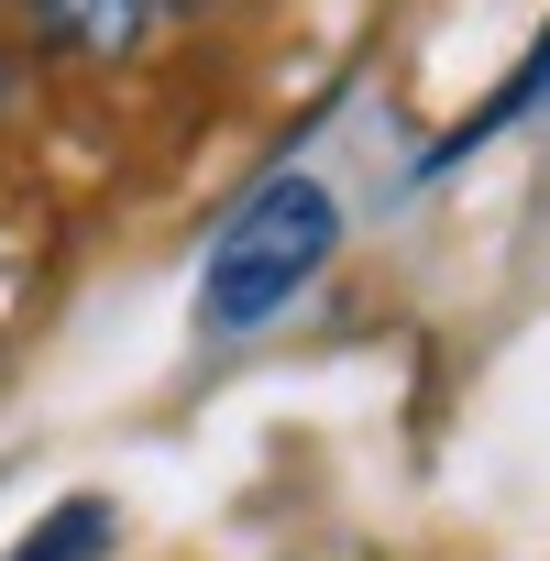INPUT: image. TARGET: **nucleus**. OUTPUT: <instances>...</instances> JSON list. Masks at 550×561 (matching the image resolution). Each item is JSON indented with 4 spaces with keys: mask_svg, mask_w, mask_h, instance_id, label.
<instances>
[{
    "mask_svg": "<svg viewBox=\"0 0 550 561\" xmlns=\"http://www.w3.org/2000/svg\"><path fill=\"white\" fill-rule=\"evenodd\" d=\"M331 253H342V198H331L320 176H264V187L231 209V231L209 242L198 320H209V331H264Z\"/></svg>",
    "mask_w": 550,
    "mask_h": 561,
    "instance_id": "f257e3e1",
    "label": "nucleus"
},
{
    "mask_svg": "<svg viewBox=\"0 0 550 561\" xmlns=\"http://www.w3.org/2000/svg\"><path fill=\"white\" fill-rule=\"evenodd\" d=\"M23 12L45 23V45L100 56V67H111V56H133V45H144V23H154L144 0H23Z\"/></svg>",
    "mask_w": 550,
    "mask_h": 561,
    "instance_id": "f03ea898",
    "label": "nucleus"
},
{
    "mask_svg": "<svg viewBox=\"0 0 550 561\" xmlns=\"http://www.w3.org/2000/svg\"><path fill=\"white\" fill-rule=\"evenodd\" d=\"M528 111H550V34L528 45V67H517V78H506V89H495L462 133H440V144H429V165H462L473 144H495V133H506V122H528Z\"/></svg>",
    "mask_w": 550,
    "mask_h": 561,
    "instance_id": "7ed1b4c3",
    "label": "nucleus"
},
{
    "mask_svg": "<svg viewBox=\"0 0 550 561\" xmlns=\"http://www.w3.org/2000/svg\"><path fill=\"white\" fill-rule=\"evenodd\" d=\"M100 539H111V506H100V495H67V506H45V517L23 528L12 561H100Z\"/></svg>",
    "mask_w": 550,
    "mask_h": 561,
    "instance_id": "20e7f679",
    "label": "nucleus"
},
{
    "mask_svg": "<svg viewBox=\"0 0 550 561\" xmlns=\"http://www.w3.org/2000/svg\"><path fill=\"white\" fill-rule=\"evenodd\" d=\"M144 12H198V0H144Z\"/></svg>",
    "mask_w": 550,
    "mask_h": 561,
    "instance_id": "39448f33",
    "label": "nucleus"
}]
</instances>
